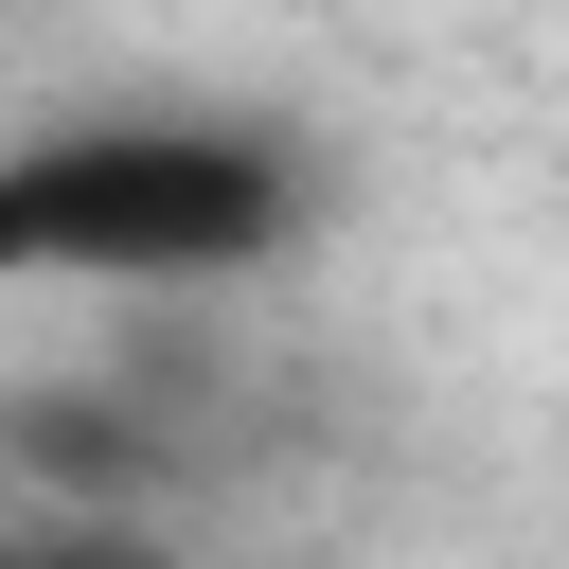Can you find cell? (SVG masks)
<instances>
[{
    "label": "cell",
    "instance_id": "obj_1",
    "mask_svg": "<svg viewBox=\"0 0 569 569\" xmlns=\"http://www.w3.org/2000/svg\"><path fill=\"white\" fill-rule=\"evenodd\" d=\"M284 231H302V178L249 124H53V142H0V284H231Z\"/></svg>",
    "mask_w": 569,
    "mask_h": 569
},
{
    "label": "cell",
    "instance_id": "obj_2",
    "mask_svg": "<svg viewBox=\"0 0 569 569\" xmlns=\"http://www.w3.org/2000/svg\"><path fill=\"white\" fill-rule=\"evenodd\" d=\"M0 569H160L142 533H0Z\"/></svg>",
    "mask_w": 569,
    "mask_h": 569
}]
</instances>
